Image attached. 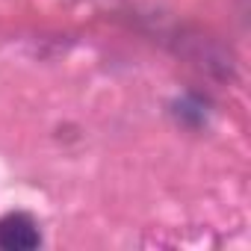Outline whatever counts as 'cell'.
Segmentation results:
<instances>
[{
    "label": "cell",
    "mask_w": 251,
    "mask_h": 251,
    "mask_svg": "<svg viewBox=\"0 0 251 251\" xmlns=\"http://www.w3.org/2000/svg\"><path fill=\"white\" fill-rule=\"evenodd\" d=\"M39 227L27 213H6L0 219V248L3 251H33L39 248Z\"/></svg>",
    "instance_id": "6da1fadb"
}]
</instances>
